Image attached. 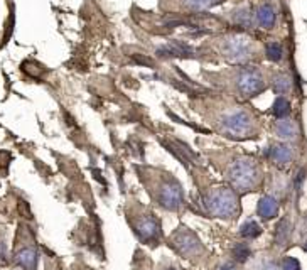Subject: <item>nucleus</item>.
Masks as SVG:
<instances>
[{
  "instance_id": "f257e3e1",
  "label": "nucleus",
  "mask_w": 307,
  "mask_h": 270,
  "mask_svg": "<svg viewBox=\"0 0 307 270\" xmlns=\"http://www.w3.org/2000/svg\"><path fill=\"white\" fill-rule=\"evenodd\" d=\"M206 209L216 218H235L238 214V198L228 187H218L206 196Z\"/></svg>"
},
{
  "instance_id": "f03ea898",
  "label": "nucleus",
  "mask_w": 307,
  "mask_h": 270,
  "mask_svg": "<svg viewBox=\"0 0 307 270\" xmlns=\"http://www.w3.org/2000/svg\"><path fill=\"white\" fill-rule=\"evenodd\" d=\"M260 179V169L252 159H238L231 164L228 171V181L238 191H252Z\"/></svg>"
},
{
  "instance_id": "7ed1b4c3",
  "label": "nucleus",
  "mask_w": 307,
  "mask_h": 270,
  "mask_svg": "<svg viewBox=\"0 0 307 270\" xmlns=\"http://www.w3.org/2000/svg\"><path fill=\"white\" fill-rule=\"evenodd\" d=\"M221 128L230 137H235V139L248 137L253 132V118L246 110L228 112L221 118Z\"/></svg>"
},
{
  "instance_id": "20e7f679",
  "label": "nucleus",
  "mask_w": 307,
  "mask_h": 270,
  "mask_svg": "<svg viewBox=\"0 0 307 270\" xmlns=\"http://www.w3.org/2000/svg\"><path fill=\"white\" fill-rule=\"evenodd\" d=\"M223 52L231 63L243 64L248 61L252 56V41L246 36H241V34L230 36L228 39L225 41Z\"/></svg>"
},
{
  "instance_id": "39448f33",
  "label": "nucleus",
  "mask_w": 307,
  "mask_h": 270,
  "mask_svg": "<svg viewBox=\"0 0 307 270\" xmlns=\"http://www.w3.org/2000/svg\"><path fill=\"white\" fill-rule=\"evenodd\" d=\"M240 93L243 96H255L265 90V81H263L262 74L255 68H243L236 79Z\"/></svg>"
},
{
  "instance_id": "423d86ee",
  "label": "nucleus",
  "mask_w": 307,
  "mask_h": 270,
  "mask_svg": "<svg viewBox=\"0 0 307 270\" xmlns=\"http://www.w3.org/2000/svg\"><path fill=\"white\" fill-rule=\"evenodd\" d=\"M172 245L177 252L181 253L182 257L191 258L196 257L199 252H201V243H199L198 236L189 230H179L172 235Z\"/></svg>"
},
{
  "instance_id": "0eeeda50",
  "label": "nucleus",
  "mask_w": 307,
  "mask_h": 270,
  "mask_svg": "<svg viewBox=\"0 0 307 270\" xmlns=\"http://www.w3.org/2000/svg\"><path fill=\"white\" fill-rule=\"evenodd\" d=\"M159 203L171 211H176L182 206V193L176 181L168 179L159 186Z\"/></svg>"
},
{
  "instance_id": "6e6552de",
  "label": "nucleus",
  "mask_w": 307,
  "mask_h": 270,
  "mask_svg": "<svg viewBox=\"0 0 307 270\" xmlns=\"http://www.w3.org/2000/svg\"><path fill=\"white\" fill-rule=\"evenodd\" d=\"M137 233L140 236V240L145 243L157 241L160 236V225L157 218H154L152 214H147L144 216V218H140L137 223Z\"/></svg>"
},
{
  "instance_id": "1a4fd4ad",
  "label": "nucleus",
  "mask_w": 307,
  "mask_h": 270,
  "mask_svg": "<svg viewBox=\"0 0 307 270\" xmlns=\"http://www.w3.org/2000/svg\"><path fill=\"white\" fill-rule=\"evenodd\" d=\"M160 56H176V58H191L194 56V47H191L186 42L181 41H171L169 44H165L164 47H160L157 51Z\"/></svg>"
},
{
  "instance_id": "9d476101",
  "label": "nucleus",
  "mask_w": 307,
  "mask_h": 270,
  "mask_svg": "<svg viewBox=\"0 0 307 270\" xmlns=\"http://www.w3.org/2000/svg\"><path fill=\"white\" fill-rule=\"evenodd\" d=\"M257 213H258V216H262L263 220L275 218L277 213H278V203H277V199L272 198V196H263L260 201H258Z\"/></svg>"
},
{
  "instance_id": "9b49d317",
  "label": "nucleus",
  "mask_w": 307,
  "mask_h": 270,
  "mask_svg": "<svg viewBox=\"0 0 307 270\" xmlns=\"http://www.w3.org/2000/svg\"><path fill=\"white\" fill-rule=\"evenodd\" d=\"M268 155H270V159L275 162V164L278 166H287L290 160H292V147H289V145H273V147L270 149V152H268Z\"/></svg>"
},
{
  "instance_id": "f8f14e48",
  "label": "nucleus",
  "mask_w": 307,
  "mask_h": 270,
  "mask_svg": "<svg viewBox=\"0 0 307 270\" xmlns=\"http://www.w3.org/2000/svg\"><path fill=\"white\" fill-rule=\"evenodd\" d=\"M255 17H257V22L260 24L262 27H265V29H270V27H273V24H275L277 14H275V10H273L272 5L263 4V5H260V7H258Z\"/></svg>"
},
{
  "instance_id": "ddd939ff",
  "label": "nucleus",
  "mask_w": 307,
  "mask_h": 270,
  "mask_svg": "<svg viewBox=\"0 0 307 270\" xmlns=\"http://www.w3.org/2000/svg\"><path fill=\"white\" fill-rule=\"evenodd\" d=\"M15 260H17V263L24 270H36V267H37V253H36V250H32V248H22L20 252H17Z\"/></svg>"
},
{
  "instance_id": "4468645a",
  "label": "nucleus",
  "mask_w": 307,
  "mask_h": 270,
  "mask_svg": "<svg viewBox=\"0 0 307 270\" xmlns=\"http://www.w3.org/2000/svg\"><path fill=\"white\" fill-rule=\"evenodd\" d=\"M275 132H277V135L280 139L290 140V139L297 137L299 128H297V123L292 122V120H280L275 125Z\"/></svg>"
},
{
  "instance_id": "2eb2a0df",
  "label": "nucleus",
  "mask_w": 307,
  "mask_h": 270,
  "mask_svg": "<svg viewBox=\"0 0 307 270\" xmlns=\"http://www.w3.org/2000/svg\"><path fill=\"white\" fill-rule=\"evenodd\" d=\"M273 91H275L277 95H284L287 93V91H290V88H292V79H290V76H287V74H277L275 78H273Z\"/></svg>"
},
{
  "instance_id": "dca6fc26",
  "label": "nucleus",
  "mask_w": 307,
  "mask_h": 270,
  "mask_svg": "<svg viewBox=\"0 0 307 270\" xmlns=\"http://www.w3.org/2000/svg\"><path fill=\"white\" fill-rule=\"evenodd\" d=\"M184 5L189 10H194V12H203V10L211 9L213 5H216L219 0H182Z\"/></svg>"
},
{
  "instance_id": "f3484780",
  "label": "nucleus",
  "mask_w": 307,
  "mask_h": 270,
  "mask_svg": "<svg viewBox=\"0 0 307 270\" xmlns=\"http://www.w3.org/2000/svg\"><path fill=\"white\" fill-rule=\"evenodd\" d=\"M260 233H262V228H260V225H258L257 221L248 220V221H245V223L241 225L240 235L245 236V238H257Z\"/></svg>"
},
{
  "instance_id": "a211bd4d",
  "label": "nucleus",
  "mask_w": 307,
  "mask_h": 270,
  "mask_svg": "<svg viewBox=\"0 0 307 270\" xmlns=\"http://www.w3.org/2000/svg\"><path fill=\"white\" fill-rule=\"evenodd\" d=\"M290 230H292V226H290L287 218H284L277 225V243L278 245H287L289 236H290Z\"/></svg>"
},
{
  "instance_id": "6ab92c4d",
  "label": "nucleus",
  "mask_w": 307,
  "mask_h": 270,
  "mask_svg": "<svg viewBox=\"0 0 307 270\" xmlns=\"http://www.w3.org/2000/svg\"><path fill=\"white\" fill-rule=\"evenodd\" d=\"M272 112H273V115H275L277 118L287 117L289 113H290V103H289V100H285L284 96H278V98L275 100V103H273Z\"/></svg>"
},
{
  "instance_id": "aec40b11",
  "label": "nucleus",
  "mask_w": 307,
  "mask_h": 270,
  "mask_svg": "<svg viewBox=\"0 0 307 270\" xmlns=\"http://www.w3.org/2000/svg\"><path fill=\"white\" fill-rule=\"evenodd\" d=\"M284 56V49H282V44H278V42L272 41L267 44V58L270 59V61H280Z\"/></svg>"
},
{
  "instance_id": "412c9836",
  "label": "nucleus",
  "mask_w": 307,
  "mask_h": 270,
  "mask_svg": "<svg viewBox=\"0 0 307 270\" xmlns=\"http://www.w3.org/2000/svg\"><path fill=\"white\" fill-rule=\"evenodd\" d=\"M235 22L240 27H250L252 25V14L248 9H240L235 14Z\"/></svg>"
},
{
  "instance_id": "4be33fe9",
  "label": "nucleus",
  "mask_w": 307,
  "mask_h": 270,
  "mask_svg": "<svg viewBox=\"0 0 307 270\" xmlns=\"http://www.w3.org/2000/svg\"><path fill=\"white\" fill-rule=\"evenodd\" d=\"M233 257H235V260H238V262L248 260V257H250V248L246 247L245 243H240V245H236V247L233 248Z\"/></svg>"
},
{
  "instance_id": "5701e85b",
  "label": "nucleus",
  "mask_w": 307,
  "mask_h": 270,
  "mask_svg": "<svg viewBox=\"0 0 307 270\" xmlns=\"http://www.w3.org/2000/svg\"><path fill=\"white\" fill-rule=\"evenodd\" d=\"M282 270H300V263L292 257H287L282 263Z\"/></svg>"
},
{
  "instance_id": "b1692460",
  "label": "nucleus",
  "mask_w": 307,
  "mask_h": 270,
  "mask_svg": "<svg viewBox=\"0 0 307 270\" xmlns=\"http://www.w3.org/2000/svg\"><path fill=\"white\" fill-rule=\"evenodd\" d=\"M257 270H278V268L273 262H263L262 265H258Z\"/></svg>"
},
{
  "instance_id": "393cba45",
  "label": "nucleus",
  "mask_w": 307,
  "mask_h": 270,
  "mask_svg": "<svg viewBox=\"0 0 307 270\" xmlns=\"http://www.w3.org/2000/svg\"><path fill=\"white\" fill-rule=\"evenodd\" d=\"M221 270H236V268H235V267H231V265H225Z\"/></svg>"
},
{
  "instance_id": "a878e982",
  "label": "nucleus",
  "mask_w": 307,
  "mask_h": 270,
  "mask_svg": "<svg viewBox=\"0 0 307 270\" xmlns=\"http://www.w3.org/2000/svg\"><path fill=\"white\" fill-rule=\"evenodd\" d=\"M304 250H305V252H307V241H305V243H304Z\"/></svg>"
},
{
  "instance_id": "bb28decb",
  "label": "nucleus",
  "mask_w": 307,
  "mask_h": 270,
  "mask_svg": "<svg viewBox=\"0 0 307 270\" xmlns=\"http://www.w3.org/2000/svg\"><path fill=\"white\" fill-rule=\"evenodd\" d=\"M165 270H176V268H165Z\"/></svg>"
}]
</instances>
